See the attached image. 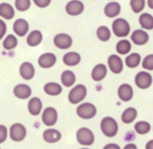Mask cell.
<instances>
[{"label": "cell", "mask_w": 153, "mask_h": 149, "mask_svg": "<svg viewBox=\"0 0 153 149\" xmlns=\"http://www.w3.org/2000/svg\"><path fill=\"white\" fill-rule=\"evenodd\" d=\"M131 39L134 44L142 46L149 41V36L146 31L142 29H137L133 31L131 35Z\"/></svg>", "instance_id": "obj_13"}, {"label": "cell", "mask_w": 153, "mask_h": 149, "mask_svg": "<svg viewBox=\"0 0 153 149\" xmlns=\"http://www.w3.org/2000/svg\"><path fill=\"white\" fill-rule=\"evenodd\" d=\"M101 130L103 134L108 137H114L118 132V124L112 117H105L100 124Z\"/></svg>", "instance_id": "obj_1"}, {"label": "cell", "mask_w": 153, "mask_h": 149, "mask_svg": "<svg viewBox=\"0 0 153 149\" xmlns=\"http://www.w3.org/2000/svg\"><path fill=\"white\" fill-rule=\"evenodd\" d=\"M137 116V111L134 107H128L122 114L121 119L125 124L132 123Z\"/></svg>", "instance_id": "obj_26"}, {"label": "cell", "mask_w": 153, "mask_h": 149, "mask_svg": "<svg viewBox=\"0 0 153 149\" xmlns=\"http://www.w3.org/2000/svg\"><path fill=\"white\" fill-rule=\"evenodd\" d=\"M7 136V130L5 126L0 125V143L6 140Z\"/></svg>", "instance_id": "obj_37"}, {"label": "cell", "mask_w": 153, "mask_h": 149, "mask_svg": "<svg viewBox=\"0 0 153 149\" xmlns=\"http://www.w3.org/2000/svg\"><path fill=\"white\" fill-rule=\"evenodd\" d=\"M141 56L137 52H133L126 58V64L129 68H135L140 64Z\"/></svg>", "instance_id": "obj_29"}, {"label": "cell", "mask_w": 153, "mask_h": 149, "mask_svg": "<svg viewBox=\"0 0 153 149\" xmlns=\"http://www.w3.org/2000/svg\"><path fill=\"white\" fill-rule=\"evenodd\" d=\"M18 40L13 34H8L3 41V46L5 49H13L17 46Z\"/></svg>", "instance_id": "obj_33"}, {"label": "cell", "mask_w": 153, "mask_h": 149, "mask_svg": "<svg viewBox=\"0 0 153 149\" xmlns=\"http://www.w3.org/2000/svg\"><path fill=\"white\" fill-rule=\"evenodd\" d=\"M26 136V129L19 123H15L10 128V139L14 142H20L25 139Z\"/></svg>", "instance_id": "obj_7"}, {"label": "cell", "mask_w": 153, "mask_h": 149, "mask_svg": "<svg viewBox=\"0 0 153 149\" xmlns=\"http://www.w3.org/2000/svg\"><path fill=\"white\" fill-rule=\"evenodd\" d=\"M85 9L84 4L79 0H72L69 1L65 7L66 12L71 16H77L81 14Z\"/></svg>", "instance_id": "obj_11"}, {"label": "cell", "mask_w": 153, "mask_h": 149, "mask_svg": "<svg viewBox=\"0 0 153 149\" xmlns=\"http://www.w3.org/2000/svg\"><path fill=\"white\" fill-rule=\"evenodd\" d=\"M133 95H134L133 88L128 84H122L118 88V96H119V98L123 101H129L132 99Z\"/></svg>", "instance_id": "obj_14"}, {"label": "cell", "mask_w": 153, "mask_h": 149, "mask_svg": "<svg viewBox=\"0 0 153 149\" xmlns=\"http://www.w3.org/2000/svg\"><path fill=\"white\" fill-rule=\"evenodd\" d=\"M103 149H120V147L114 143H110L106 145Z\"/></svg>", "instance_id": "obj_40"}, {"label": "cell", "mask_w": 153, "mask_h": 149, "mask_svg": "<svg viewBox=\"0 0 153 149\" xmlns=\"http://www.w3.org/2000/svg\"><path fill=\"white\" fill-rule=\"evenodd\" d=\"M97 37L102 41H108L111 38V31L107 26L102 25L100 26L97 30Z\"/></svg>", "instance_id": "obj_32"}, {"label": "cell", "mask_w": 153, "mask_h": 149, "mask_svg": "<svg viewBox=\"0 0 153 149\" xmlns=\"http://www.w3.org/2000/svg\"><path fill=\"white\" fill-rule=\"evenodd\" d=\"M121 11V6L117 1H113V2L108 3L105 5L104 9L105 14L108 17L113 18L120 14Z\"/></svg>", "instance_id": "obj_20"}, {"label": "cell", "mask_w": 153, "mask_h": 149, "mask_svg": "<svg viewBox=\"0 0 153 149\" xmlns=\"http://www.w3.org/2000/svg\"><path fill=\"white\" fill-rule=\"evenodd\" d=\"M13 94L17 98L25 100L31 95V89L26 84H19L13 88Z\"/></svg>", "instance_id": "obj_16"}, {"label": "cell", "mask_w": 153, "mask_h": 149, "mask_svg": "<svg viewBox=\"0 0 153 149\" xmlns=\"http://www.w3.org/2000/svg\"><path fill=\"white\" fill-rule=\"evenodd\" d=\"M146 149H153V139L149 141L146 145Z\"/></svg>", "instance_id": "obj_42"}, {"label": "cell", "mask_w": 153, "mask_h": 149, "mask_svg": "<svg viewBox=\"0 0 153 149\" xmlns=\"http://www.w3.org/2000/svg\"><path fill=\"white\" fill-rule=\"evenodd\" d=\"M42 107H43L42 101L38 97H32L31 99H30L28 103V112L34 116L40 115L42 110Z\"/></svg>", "instance_id": "obj_19"}, {"label": "cell", "mask_w": 153, "mask_h": 149, "mask_svg": "<svg viewBox=\"0 0 153 149\" xmlns=\"http://www.w3.org/2000/svg\"><path fill=\"white\" fill-rule=\"evenodd\" d=\"M130 5L134 13H138L144 9L145 0H131Z\"/></svg>", "instance_id": "obj_34"}, {"label": "cell", "mask_w": 153, "mask_h": 149, "mask_svg": "<svg viewBox=\"0 0 153 149\" xmlns=\"http://www.w3.org/2000/svg\"><path fill=\"white\" fill-rule=\"evenodd\" d=\"M54 44L61 49H67L71 47L73 44V39L71 36L65 33H60L54 37Z\"/></svg>", "instance_id": "obj_9"}, {"label": "cell", "mask_w": 153, "mask_h": 149, "mask_svg": "<svg viewBox=\"0 0 153 149\" xmlns=\"http://www.w3.org/2000/svg\"><path fill=\"white\" fill-rule=\"evenodd\" d=\"M81 61V55L76 52H69L63 56V62L67 66H76Z\"/></svg>", "instance_id": "obj_22"}, {"label": "cell", "mask_w": 153, "mask_h": 149, "mask_svg": "<svg viewBox=\"0 0 153 149\" xmlns=\"http://www.w3.org/2000/svg\"><path fill=\"white\" fill-rule=\"evenodd\" d=\"M14 9L7 3L0 4V16L6 19H11L14 16Z\"/></svg>", "instance_id": "obj_27"}, {"label": "cell", "mask_w": 153, "mask_h": 149, "mask_svg": "<svg viewBox=\"0 0 153 149\" xmlns=\"http://www.w3.org/2000/svg\"><path fill=\"white\" fill-rule=\"evenodd\" d=\"M58 112L53 107L46 108L42 114V121L46 126L51 127L56 124L58 121Z\"/></svg>", "instance_id": "obj_8"}, {"label": "cell", "mask_w": 153, "mask_h": 149, "mask_svg": "<svg viewBox=\"0 0 153 149\" xmlns=\"http://www.w3.org/2000/svg\"><path fill=\"white\" fill-rule=\"evenodd\" d=\"M81 149H89V148H81Z\"/></svg>", "instance_id": "obj_44"}, {"label": "cell", "mask_w": 153, "mask_h": 149, "mask_svg": "<svg viewBox=\"0 0 153 149\" xmlns=\"http://www.w3.org/2000/svg\"><path fill=\"white\" fill-rule=\"evenodd\" d=\"M139 22L143 28L147 30L153 29V16L150 13H142L139 17Z\"/></svg>", "instance_id": "obj_28"}, {"label": "cell", "mask_w": 153, "mask_h": 149, "mask_svg": "<svg viewBox=\"0 0 153 149\" xmlns=\"http://www.w3.org/2000/svg\"><path fill=\"white\" fill-rule=\"evenodd\" d=\"M142 67L148 70H153V54L146 55L143 60Z\"/></svg>", "instance_id": "obj_36"}, {"label": "cell", "mask_w": 153, "mask_h": 149, "mask_svg": "<svg viewBox=\"0 0 153 149\" xmlns=\"http://www.w3.org/2000/svg\"><path fill=\"white\" fill-rule=\"evenodd\" d=\"M131 49V42L128 40H120L118 41L116 46V50L120 55H126L128 53Z\"/></svg>", "instance_id": "obj_30"}, {"label": "cell", "mask_w": 153, "mask_h": 149, "mask_svg": "<svg viewBox=\"0 0 153 149\" xmlns=\"http://www.w3.org/2000/svg\"><path fill=\"white\" fill-rule=\"evenodd\" d=\"M43 40V34L39 30H34L29 33L26 39L28 45L30 46H37L41 43Z\"/></svg>", "instance_id": "obj_23"}, {"label": "cell", "mask_w": 153, "mask_h": 149, "mask_svg": "<svg viewBox=\"0 0 153 149\" xmlns=\"http://www.w3.org/2000/svg\"><path fill=\"white\" fill-rule=\"evenodd\" d=\"M87 88L84 85L79 84L70 90L68 94V100L72 104H77L82 102L87 95Z\"/></svg>", "instance_id": "obj_3"}, {"label": "cell", "mask_w": 153, "mask_h": 149, "mask_svg": "<svg viewBox=\"0 0 153 149\" xmlns=\"http://www.w3.org/2000/svg\"><path fill=\"white\" fill-rule=\"evenodd\" d=\"M61 80L63 85L65 87H71L76 82V75L71 70H64L61 74Z\"/></svg>", "instance_id": "obj_25"}, {"label": "cell", "mask_w": 153, "mask_h": 149, "mask_svg": "<svg viewBox=\"0 0 153 149\" xmlns=\"http://www.w3.org/2000/svg\"><path fill=\"white\" fill-rule=\"evenodd\" d=\"M134 130L138 134L145 135L150 131L151 125L147 121H140L134 124Z\"/></svg>", "instance_id": "obj_31"}, {"label": "cell", "mask_w": 153, "mask_h": 149, "mask_svg": "<svg viewBox=\"0 0 153 149\" xmlns=\"http://www.w3.org/2000/svg\"><path fill=\"white\" fill-rule=\"evenodd\" d=\"M112 30L114 34L119 37H126L131 31L129 23L123 18L115 19L112 23Z\"/></svg>", "instance_id": "obj_2"}, {"label": "cell", "mask_w": 153, "mask_h": 149, "mask_svg": "<svg viewBox=\"0 0 153 149\" xmlns=\"http://www.w3.org/2000/svg\"><path fill=\"white\" fill-rule=\"evenodd\" d=\"M136 85L141 89L149 88L152 83V75L146 71H140L137 73L134 78Z\"/></svg>", "instance_id": "obj_6"}, {"label": "cell", "mask_w": 153, "mask_h": 149, "mask_svg": "<svg viewBox=\"0 0 153 149\" xmlns=\"http://www.w3.org/2000/svg\"><path fill=\"white\" fill-rule=\"evenodd\" d=\"M148 6L151 9H153V0H148Z\"/></svg>", "instance_id": "obj_43"}, {"label": "cell", "mask_w": 153, "mask_h": 149, "mask_svg": "<svg viewBox=\"0 0 153 149\" xmlns=\"http://www.w3.org/2000/svg\"><path fill=\"white\" fill-rule=\"evenodd\" d=\"M45 93L51 96L59 95L62 92V87L57 82H47L43 87Z\"/></svg>", "instance_id": "obj_24"}, {"label": "cell", "mask_w": 153, "mask_h": 149, "mask_svg": "<svg viewBox=\"0 0 153 149\" xmlns=\"http://www.w3.org/2000/svg\"><path fill=\"white\" fill-rule=\"evenodd\" d=\"M123 149H137V146H136L135 144H133V143H130L128 144V145H126L124 147Z\"/></svg>", "instance_id": "obj_41"}, {"label": "cell", "mask_w": 153, "mask_h": 149, "mask_svg": "<svg viewBox=\"0 0 153 149\" xmlns=\"http://www.w3.org/2000/svg\"><path fill=\"white\" fill-rule=\"evenodd\" d=\"M97 108L95 105L91 103H84L79 105L76 109V113L83 119H91L97 115Z\"/></svg>", "instance_id": "obj_4"}, {"label": "cell", "mask_w": 153, "mask_h": 149, "mask_svg": "<svg viewBox=\"0 0 153 149\" xmlns=\"http://www.w3.org/2000/svg\"><path fill=\"white\" fill-rule=\"evenodd\" d=\"M0 149H1V148H0Z\"/></svg>", "instance_id": "obj_45"}, {"label": "cell", "mask_w": 153, "mask_h": 149, "mask_svg": "<svg viewBox=\"0 0 153 149\" xmlns=\"http://www.w3.org/2000/svg\"><path fill=\"white\" fill-rule=\"evenodd\" d=\"M108 73L107 67L104 64H98L94 67L91 73L92 79L96 82H100L102 80Z\"/></svg>", "instance_id": "obj_18"}, {"label": "cell", "mask_w": 153, "mask_h": 149, "mask_svg": "<svg viewBox=\"0 0 153 149\" xmlns=\"http://www.w3.org/2000/svg\"><path fill=\"white\" fill-rule=\"evenodd\" d=\"M76 139L79 143L82 145L89 146L94 142V135L90 129L87 127H82L76 133Z\"/></svg>", "instance_id": "obj_5"}, {"label": "cell", "mask_w": 153, "mask_h": 149, "mask_svg": "<svg viewBox=\"0 0 153 149\" xmlns=\"http://www.w3.org/2000/svg\"><path fill=\"white\" fill-rule=\"evenodd\" d=\"M108 64L111 71L115 74H119L123 70V62L117 55H111L108 59Z\"/></svg>", "instance_id": "obj_10"}, {"label": "cell", "mask_w": 153, "mask_h": 149, "mask_svg": "<svg viewBox=\"0 0 153 149\" xmlns=\"http://www.w3.org/2000/svg\"><path fill=\"white\" fill-rule=\"evenodd\" d=\"M15 6L16 8L19 11H25L29 9L31 6L30 0H15Z\"/></svg>", "instance_id": "obj_35"}, {"label": "cell", "mask_w": 153, "mask_h": 149, "mask_svg": "<svg viewBox=\"0 0 153 149\" xmlns=\"http://www.w3.org/2000/svg\"><path fill=\"white\" fill-rule=\"evenodd\" d=\"M13 31L19 37H23L28 33L29 25L24 19H18L14 22L13 25Z\"/></svg>", "instance_id": "obj_17"}, {"label": "cell", "mask_w": 153, "mask_h": 149, "mask_svg": "<svg viewBox=\"0 0 153 149\" xmlns=\"http://www.w3.org/2000/svg\"><path fill=\"white\" fill-rule=\"evenodd\" d=\"M34 4L39 7L41 8H44V7H47L49 4H50L52 0H33Z\"/></svg>", "instance_id": "obj_38"}, {"label": "cell", "mask_w": 153, "mask_h": 149, "mask_svg": "<svg viewBox=\"0 0 153 149\" xmlns=\"http://www.w3.org/2000/svg\"><path fill=\"white\" fill-rule=\"evenodd\" d=\"M6 31H7V26H6L5 22L0 19V40L4 37Z\"/></svg>", "instance_id": "obj_39"}, {"label": "cell", "mask_w": 153, "mask_h": 149, "mask_svg": "<svg viewBox=\"0 0 153 149\" xmlns=\"http://www.w3.org/2000/svg\"><path fill=\"white\" fill-rule=\"evenodd\" d=\"M19 73L22 78L25 80H30L32 79L35 74V69L31 63L25 61L20 65L19 67Z\"/></svg>", "instance_id": "obj_15"}, {"label": "cell", "mask_w": 153, "mask_h": 149, "mask_svg": "<svg viewBox=\"0 0 153 149\" xmlns=\"http://www.w3.org/2000/svg\"><path fill=\"white\" fill-rule=\"evenodd\" d=\"M57 58L52 52H46L40 55L38 58V64L42 68L48 69L53 67L56 63Z\"/></svg>", "instance_id": "obj_12"}, {"label": "cell", "mask_w": 153, "mask_h": 149, "mask_svg": "<svg viewBox=\"0 0 153 149\" xmlns=\"http://www.w3.org/2000/svg\"><path fill=\"white\" fill-rule=\"evenodd\" d=\"M43 139L49 143H55L61 139V133L55 129H47L43 132Z\"/></svg>", "instance_id": "obj_21"}]
</instances>
